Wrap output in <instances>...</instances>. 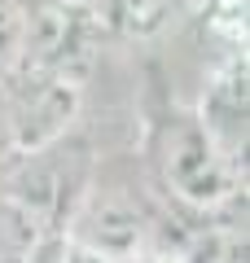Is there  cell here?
Masks as SVG:
<instances>
[{
  "instance_id": "obj_4",
  "label": "cell",
  "mask_w": 250,
  "mask_h": 263,
  "mask_svg": "<svg viewBox=\"0 0 250 263\" xmlns=\"http://www.w3.org/2000/svg\"><path fill=\"white\" fill-rule=\"evenodd\" d=\"M185 0H105V27L128 40H154L180 18Z\"/></svg>"
},
{
  "instance_id": "obj_6",
  "label": "cell",
  "mask_w": 250,
  "mask_h": 263,
  "mask_svg": "<svg viewBox=\"0 0 250 263\" xmlns=\"http://www.w3.org/2000/svg\"><path fill=\"white\" fill-rule=\"evenodd\" d=\"M27 48V9L18 0H0V75H13Z\"/></svg>"
},
{
  "instance_id": "obj_8",
  "label": "cell",
  "mask_w": 250,
  "mask_h": 263,
  "mask_svg": "<svg viewBox=\"0 0 250 263\" xmlns=\"http://www.w3.org/2000/svg\"><path fill=\"white\" fill-rule=\"evenodd\" d=\"M123 263H180V254L171 250V246H149V250L132 254V259H123Z\"/></svg>"
},
{
  "instance_id": "obj_2",
  "label": "cell",
  "mask_w": 250,
  "mask_h": 263,
  "mask_svg": "<svg viewBox=\"0 0 250 263\" xmlns=\"http://www.w3.org/2000/svg\"><path fill=\"white\" fill-rule=\"evenodd\" d=\"M158 224H163V215H158L154 184H140L132 176H110L97 158L93 180L62 228V241L93 250L110 263H123L149 246H163Z\"/></svg>"
},
{
  "instance_id": "obj_1",
  "label": "cell",
  "mask_w": 250,
  "mask_h": 263,
  "mask_svg": "<svg viewBox=\"0 0 250 263\" xmlns=\"http://www.w3.org/2000/svg\"><path fill=\"white\" fill-rule=\"evenodd\" d=\"M145 167L158 202L189 215H220L241 193V158L215 141L198 110H171L149 127Z\"/></svg>"
},
{
  "instance_id": "obj_9",
  "label": "cell",
  "mask_w": 250,
  "mask_h": 263,
  "mask_svg": "<svg viewBox=\"0 0 250 263\" xmlns=\"http://www.w3.org/2000/svg\"><path fill=\"white\" fill-rule=\"evenodd\" d=\"M62 263H110V259H101V254H93V250H79V246L62 241Z\"/></svg>"
},
{
  "instance_id": "obj_7",
  "label": "cell",
  "mask_w": 250,
  "mask_h": 263,
  "mask_svg": "<svg viewBox=\"0 0 250 263\" xmlns=\"http://www.w3.org/2000/svg\"><path fill=\"white\" fill-rule=\"evenodd\" d=\"M0 158L9 162V84L0 75Z\"/></svg>"
},
{
  "instance_id": "obj_3",
  "label": "cell",
  "mask_w": 250,
  "mask_h": 263,
  "mask_svg": "<svg viewBox=\"0 0 250 263\" xmlns=\"http://www.w3.org/2000/svg\"><path fill=\"white\" fill-rule=\"evenodd\" d=\"M5 84H9V162L79 127L83 84L40 66H18L13 75H5Z\"/></svg>"
},
{
  "instance_id": "obj_5",
  "label": "cell",
  "mask_w": 250,
  "mask_h": 263,
  "mask_svg": "<svg viewBox=\"0 0 250 263\" xmlns=\"http://www.w3.org/2000/svg\"><path fill=\"white\" fill-rule=\"evenodd\" d=\"M48 241V233L0 189V263H31V254Z\"/></svg>"
}]
</instances>
